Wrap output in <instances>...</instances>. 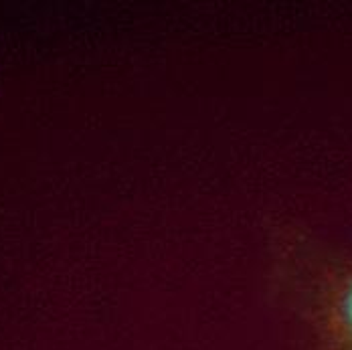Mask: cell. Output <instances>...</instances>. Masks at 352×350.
I'll return each instance as SVG.
<instances>
[{
	"instance_id": "6da1fadb",
	"label": "cell",
	"mask_w": 352,
	"mask_h": 350,
	"mask_svg": "<svg viewBox=\"0 0 352 350\" xmlns=\"http://www.w3.org/2000/svg\"><path fill=\"white\" fill-rule=\"evenodd\" d=\"M318 350H352V267L328 281L314 312Z\"/></svg>"
}]
</instances>
